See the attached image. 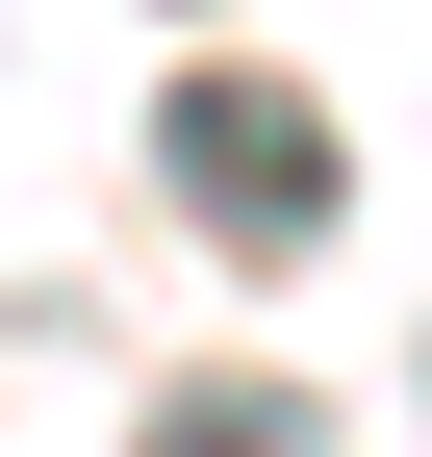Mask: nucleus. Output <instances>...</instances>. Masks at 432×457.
<instances>
[{
  "label": "nucleus",
  "instance_id": "1",
  "mask_svg": "<svg viewBox=\"0 0 432 457\" xmlns=\"http://www.w3.org/2000/svg\"><path fill=\"white\" fill-rule=\"evenodd\" d=\"M153 179H179V228H204V254H254V279H280V254H331L356 153H331V102H305V77H254V51H204V77L153 102Z\"/></svg>",
  "mask_w": 432,
  "mask_h": 457
}]
</instances>
